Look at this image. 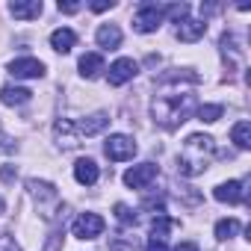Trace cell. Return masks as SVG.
Returning <instances> with one entry per match:
<instances>
[{
  "label": "cell",
  "instance_id": "17",
  "mask_svg": "<svg viewBox=\"0 0 251 251\" xmlns=\"http://www.w3.org/2000/svg\"><path fill=\"white\" fill-rule=\"evenodd\" d=\"M42 0H30V3H21V0H15V3H9V12L12 18H21V21H30V18H39L42 15Z\"/></svg>",
  "mask_w": 251,
  "mask_h": 251
},
{
  "label": "cell",
  "instance_id": "27",
  "mask_svg": "<svg viewBox=\"0 0 251 251\" xmlns=\"http://www.w3.org/2000/svg\"><path fill=\"white\" fill-rule=\"evenodd\" d=\"M145 251H169V245H166V242H160V239H148Z\"/></svg>",
  "mask_w": 251,
  "mask_h": 251
},
{
  "label": "cell",
  "instance_id": "18",
  "mask_svg": "<svg viewBox=\"0 0 251 251\" xmlns=\"http://www.w3.org/2000/svg\"><path fill=\"white\" fill-rule=\"evenodd\" d=\"M30 98H33V92L30 89H21V86H3V89H0V100H3L6 106H21Z\"/></svg>",
  "mask_w": 251,
  "mask_h": 251
},
{
  "label": "cell",
  "instance_id": "15",
  "mask_svg": "<svg viewBox=\"0 0 251 251\" xmlns=\"http://www.w3.org/2000/svg\"><path fill=\"white\" fill-rule=\"evenodd\" d=\"M77 45V33L74 30H68V27H59V30H53L50 33V48L56 50V53H71V48Z\"/></svg>",
  "mask_w": 251,
  "mask_h": 251
},
{
  "label": "cell",
  "instance_id": "29",
  "mask_svg": "<svg viewBox=\"0 0 251 251\" xmlns=\"http://www.w3.org/2000/svg\"><path fill=\"white\" fill-rule=\"evenodd\" d=\"M175 251H198V245H195V242H180Z\"/></svg>",
  "mask_w": 251,
  "mask_h": 251
},
{
  "label": "cell",
  "instance_id": "14",
  "mask_svg": "<svg viewBox=\"0 0 251 251\" xmlns=\"http://www.w3.org/2000/svg\"><path fill=\"white\" fill-rule=\"evenodd\" d=\"M95 39H98V45H100L103 50H115V48H121V30H118L115 24H100L98 33H95Z\"/></svg>",
  "mask_w": 251,
  "mask_h": 251
},
{
  "label": "cell",
  "instance_id": "1",
  "mask_svg": "<svg viewBox=\"0 0 251 251\" xmlns=\"http://www.w3.org/2000/svg\"><path fill=\"white\" fill-rule=\"evenodd\" d=\"M195 109V95L192 92H183V89H166L154 98L151 103V112H154V121L163 124V127H177V124H183Z\"/></svg>",
  "mask_w": 251,
  "mask_h": 251
},
{
  "label": "cell",
  "instance_id": "28",
  "mask_svg": "<svg viewBox=\"0 0 251 251\" xmlns=\"http://www.w3.org/2000/svg\"><path fill=\"white\" fill-rule=\"evenodd\" d=\"M80 9V3H62V0H59V12H65V15H74Z\"/></svg>",
  "mask_w": 251,
  "mask_h": 251
},
{
  "label": "cell",
  "instance_id": "7",
  "mask_svg": "<svg viewBox=\"0 0 251 251\" xmlns=\"http://www.w3.org/2000/svg\"><path fill=\"white\" fill-rule=\"evenodd\" d=\"M9 74L18 77V80H39L45 74V62L42 59H33V56H21V59H12L9 62Z\"/></svg>",
  "mask_w": 251,
  "mask_h": 251
},
{
  "label": "cell",
  "instance_id": "22",
  "mask_svg": "<svg viewBox=\"0 0 251 251\" xmlns=\"http://www.w3.org/2000/svg\"><path fill=\"white\" fill-rule=\"evenodd\" d=\"M239 230H242V225H239L236 219H222V222H216V239H233Z\"/></svg>",
  "mask_w": 251,
  "mask_h": 251
},
{
  "label": "cell",
  "instance_id": "10",
  "mask_svg": "<svg viewBox=\"0 0 251 251\" xmlns=\"http://www.w3.org/2000/svg\"><path fill=\"white\" fill-rule=\"evenodd\" d=\"M213 198L222 201V204H242L245 201V189L239 180H227V183H219L213 189Z\"/></svg>",
  "mask_w": 251,
  "mask_h": 251
},
{
  "label": "cell",
  "instance_id": "11",
  "mask_svg": "<svg viewBox=\"0 0 251 251\" xmlns=\"http://www.w3.org/2000/svg\"><path fill=\"white\" fill-rule=\"evenodd\" d=\"M53 136H56V142H59L62 148H74V145L80 142L77 124H74L71 118H59V121L53 124Z\"/></svg>",
  "mask_w": 251,
  "mask_h": 251
},
{
  "label": "cell",
  "instance_id": "26",
  "mask_svg": "<svg viewBox=\"0 0 251 251\" xmlns=\"http://www.w3.org/2000/svg\"><path fill=\"white\" fill-rule=\"evenodd\" d=\"M115 3H112V0H95V3H92V12H106V9H112Z\"/></svg>",
  "mask_w": 251,
  "mask_h": 251
},
{
  "label": "cell",
  "instance_id": "23",
  "mask_svg": "<svg viewBox=\"0 0 251 251\" xmlns=\"http://www.w3.org/2000/svg\"><path fill=\"white\" fill-rule=\"evenodd\" d=\"M222 112H225V106H219V103H204V106H198V121L213 124V121L222 118Z\"/></svg>",
  "mask_w": 251,
  "mask_h": 251
},
{
  "label": "cell",
  "instance_id": "8",
  "mask_svg": "<svg viewBox=\"0 0 251 251\" xmlns=\"http://www.w3.org/2000/svg\"><path fill=\"white\" fill-rule=\"evenodd\" d=\"M139 74V65L133 62V59H115L112 65H109V71H106V80H109V86H124V83H130L133 77Z\"/></svg>",
  "mask_w": 251,
  "mask_h": 251
},
{
  "label": "cell",
  "instance_id": "3",
  "mask_svg": "<svg viewBox=\"0 0 251 251\" xmlns=\"http://www.w3.org/2000/svg\"><path fill=\"white\" fill-rule=\"evenodd\" d=\"M166 18V6H157V3H142L133 15V30L136 33H157L160 24Z\"/></svg>",
  "mask_w": 251,
  "mask_h": 251
},
{
  "label": "cell",
  "instance_id": "4",
  "mask_svg": "<svg viewBox=\"0 0 251 251\" xmlns=\"http://www.w3.org/2000/svg\"><path fill=\"white\" fill-rule=\"evenodd\" d=\"M103 154H106L112 163L133 160V157H136V142H133V136H127V133H112V136L103 142Z\"/></svg>",
  "mask_w": 251,
  "mask_h": 251
},
{
  "label": "cell",
  "instance_id": "13",
  "mask_svg": "<svg viewBox=\"0 0 251 251\" xmlns=\"http://www.w3.org/2000/svg\"><path fill=\"white\" fill-rule=\"evenodd\" d=\"M27 189H30V195L36 198V204H56V201H59L53 183H45V180H27Z\"/></svg>",
  "mask_w": 251,
  "mask_h": 251
},
{
  "label": "cell",
  "instance_id": "12",
  "mask_svg": "<svg viewBox=\"0 0 251 251\" xmlns=\"http://www.w3.org/2000/svg\"><path fill=\"white\" fill-rule=\"evenodd\" d=\"M207 33V21H198V18H183L180 24H177V39L180 42H198L201 36Z\"/></svg>",
  "mask_w": 251,
  "mask_h": 251
},
{
  "label": "cell",
  "instance_id": "20",
  "mask_svg": "<svg viewBox=\"0 0 251 251\" xmlns=\"http://www.w3.org/2000/svg\"><path fill=\"white\" fill-rule=\"evenodd\" d=\"M230 139L236 142V148H251V124L248 121H236L233 130H230Z\"/></svg>",
  "mask_w": 251,
  "mask_h": 251
},
{
  "label": "cell",
  "instance_id": "21",
  "mask_svg": "<svg viewBox=\"0 0 251 251\" xmlns=\"http://www.w3.org/2000/svg\"><path fill=\"white\" fill-rule=\"evenodd\" d=\"M172 227H177V222H175V219H169L166 213H163V216H157V219L151 222V239L166 242V233H169Z\"/></svg>",
  "mask_w": 251,
  "mask_h": 251
},
{
  "label": "cell",
  "instance_id": "6",
  "mask_svg": "<svg viewBox=\"0 0 251 251\" xmlns=\"http://www.w3.org/2000/svg\"><path fill=\"white\" fill-rule=\"evenodd\" d=\"M157 175H160V169L154 163H139V166L124 172V183H127L130 189H145V186H151L157 180Z\"/></svg>",
  "mask_w": 251,
  "mask_h": 251
},
{
  "label": "cell",
  "instance_id": "25",
  "mask_svg": "<svg viewBox=\"0 0 251 251\" xmlns=\"http://www.w3.org/2000/svg\"><path fill=\"white\" fill-rule=\"evenodd\" d=\"M0 251H21V248L15 245V239L9 233H0Z\"/></svg>",
  "mask_w": 251,
  "mask_h": 251
},
{
  "label": "cell",
  "instance_id": "16",
  "mask_svg": "<svg viewBox=\"0 0 251 251\" xmlns=\"http://www.w3.org/2000/svg\"><path fill=\"white\" fill-rule=\"evenodd\" d=\"M106 124H109V115H106V112H95V115L77 121V133H80V136H95V133H100V130L106 127Z\"/></svg>",
  "mask_w": 251,
  "mask_h": 251
},
{
  "label": "cell",
  "instance_id": "2",
  "mask_svg": "<svg viewBox=\"0 0 251 251\" xmlns=\"http://www.w3.org/2000/svg\"><path fill=\"white\" fill-rule=\"evenodd\" d=\"M213 154H216V142H213V136L192 133V136H186V142H183V148H180L177 172L186 175V177H198V175L210 166Z\"/></svg>",
  "mask_w": 251,
  "mask_h": 251
},
{
  "label": "cell",
  "instance_id": "24",
  "mask_svg": "<svg viewBox=\"0 0 251 251\" xmlns=\"http://www.w3.org/2000/svg\"><path fill=\"white\" fill-rule=\"evenodd\" d=\"M115 219L121 225H136V213L127 207V204H115Z\"/></svg>",
  "mask_w": 251,
  "mask_h": 251
},
{
  "label": "cell",
  "instance_id": "9",
  "mask_svg": "<svg viewBox=\"0 0 251 251\" xmlns=\"http://www.w3.org/2000/svg\"><path fill=\"white\" fill-rule=\"evenodd\" d=\"M98 177H100V169H98V163H95V160L80 157V160L74 163V180H77L80 186H95V183H98Z\"/></svg>",
  "mask_w": 251,
  "mask_h": 251
},
{
  "label": "cell",
  "instance_id": "19",
  "mask_svg": "<svg viewBox=\"0 0 251 251\" xmlns=\"http://www.w3.org/2000/svg\"><path fill=\"white\" fill-rule=\"evenodd\" d=\"M100 71H103V56H100V53H86V56L80 59V74H83L86 80H95Z\"/></svg>",
  "mask_w": 251,
  "mask_h": 251
},
{
  "label": "cell",
  "instance_id": "30",
  "mask_svg": "<svg viewBox=\"0 0 251 251\" xmlns=\"http://www.w3.org/2000/svg\"><path fill=\"white\" fill-rule=\"evenodd\" d=\"M0 210H3V201H0Z\"/></svg>",
  "mask_w": 251,
  "mask_h": 251
},
{
  "label": "cell",
  "instance_id": "5",
  "mask_svg": "<svg viewBox=\"0 0 251 251\" xmlns=\"http://www.w3.org/2000/svg\"><path fill=\"white\" fill-rule=\"evenodd\" d=\"M103 227H106V222H103L98 213H83V216H77L74 225H71V230H74L77 239H98V236L103 233Z\"/></svg>",
  "mask_w": 251,
  "mask_h": 251
}]
</instances>
